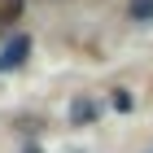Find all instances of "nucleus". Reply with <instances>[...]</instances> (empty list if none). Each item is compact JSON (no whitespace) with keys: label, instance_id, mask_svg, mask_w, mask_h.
<instances>
[{"label":"nucleus","instance_id":"f257e3e1","mask_svg":"<svg viewBox=\"0 0 153 153\" xmlns=\"http://www.w3.org/2000/svg\"><path fill=\"white\" fill-rule=\"evenodd\" d=\"M22 18V0H0V22H18Z\"/></svg>","mask_w":153,"mask_h":153},{"label":"nucleus","instance_id":"f03ea898","mask_svg":"<svg viewBox=\"0 0 153 153\" xmlns=\"http://www.w3.org/2000/svg\"><path fill=\"white\" fill-rule=\"evenodd\" d=\"M22 53H26V39L9 44V57H4V66H18V61H22Z\"/></svg>","mask_w":153,"mask_h":153},{"label":"nucleus","instance_id":"7ed1b4c3","mask_svg":"<svg viewBox=\"0 0 153 153\" xmlns=\"http://www.w3.org/2000/svg\"><path fill=\"white\" fill-rule=\"evenodd\" d=\"M131 13L136 18H153V0H131Z\"/></svg>","mask_w":153,"mask_h":153}]
</instances>
